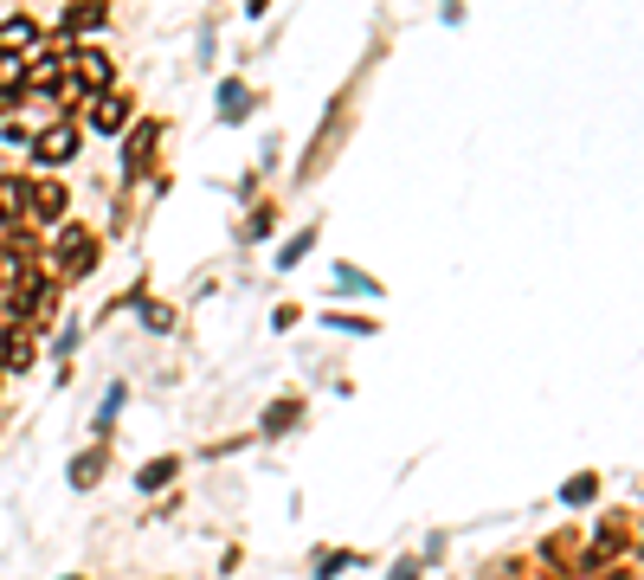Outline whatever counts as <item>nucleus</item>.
<instances>
[{
    "label": "nucleus",
    "mask_w": 644,
    "mask_h": 580,
    "mask_svg": "<svg viewBox=\"0 0 644 580\" xmlns=\"http://www.w3.org/2000/svg\"><path fill=\"white\" fill-rule=\"evenodd\" d=\"M33 45H39V20H33V13L0 20V52H7V59H20V52H33Z\"/></svg>",
    "instance_id": "nucleus-5"
},
{
    "label": "nucleus",
    "mask_w": 644,
    "mask_h": 580,
    "mask_svg": "<svg viewBox=\"0 0 644 580\" xmlns=\"http://www.w3.org/2000/svg\"><path fill=\"white\" fill-rule=\"evenodd\" d=\"M91 123H97V129H123V123H129V104H123V97H97V104H91Z\"/></svg>",
    "instance_id": "nucleus-7"
},
{
    "label": "nucleus",
    "mask_w": 644,
    "mask_h": 580,
    "mask_svg": "<svg viewBox=\"0 0 644 580\" xmlns=\"http://www.w3.org/2000/svg\"><path fill=\"white\" fill-rule=\"evenodd\" d=\"M220 104H226V116L239 123V116H245V91H239V84H226V91H220Z\"/></svg>",
    "instance_id": "nucleus-10"
},
{
    "label": "nucleus",
    "mask_w": 644,
    "mask_h": 580,
    "mask_svg": "<svg viewBox=\"0 0 644 580\" xmlns=\"http://www.w3.org/2000/svg\"><path fill=\"white\" fill-rule=\"evenodd\" d=\"M33 220H45V226L65 220V188L59 181H33Z\"/></svg>",
    "instance_id": "nucleus-6"
},
{
    "label": "nucleus",
    "mask_w": 644,
    "mask_h": 580,
    "mask_svg": "<svg viewBox=\"0 0 644 580\" xmlns=\"http://www.w3.org/2000/svg\"><path fill=\"white\" fill-rule=\"evenodd\" d=\"M20 368H33V329L7 316V329H0V375H20Z\"/></svg>",
    "instance_id": "nucleus-4"
},
{
    "label": "nucleus",
    "mask_w": 644,
    "mask_h": 580,
    "mask_svg": "<svg viewBox=\"0 0 644 580\" xmlns=\"http://www.w3.org/2000/svg\"><path fill=\"white\" fill-rule=\"evenodd\" d=\"M393 580H419V568H413V561H407V568H393Z\"/></svg>",
    "instance_id": "nucleus-11"
},
{
    "label": "nucleus",
    "mask_w": 644,
    "mask_h": 580,
    "mask_svg": "<svg viewBox=\"0 0 644 580\" xmlns=\"http://www.w3.org/2000/svg\"><path fill=\"white\" fill-rule=\"evenodd\" d=\"M27 213H33V181L27 175H0V226H27Z\"/></svg>",
    "instance_id": "nucleus-2"
},
{
    "label": "nucleus",
    "mask_w": 644,
    "mask_h": 580,
    "mask_svg": "<svg viewBox=\"0 0 644 580\" xmlns=\"http://www.w3.org/2000/svg\"><path fill=\"white\" fill-rule=\"evenodd\" d=\"M91 27H104V7H72L65 13V33H91Z\"/></svg>",
    "instance_id": "nucleus-8"
},
{
    "label": "nucleus",
    "mask_w": 644,
    "mask_h": 580,
    "mask_svg": "<svg viewBox=\"0 0 644 580\" xmlns=\"http://www.w3.org/2000/svg\"><path fill=\"white\" fill-rule=\"evenodd\" d=\"M175 471H181V464H175V458H155L149 471H142V491H161V484H168Z\"/></svg>",
    "instance_id": "nucleus-9"
},
{
    "label": "nucleus",
    "mask_w": 644,
    "mask_h": 580,
    "mask_svg": "<svg viewBox=\"0 0 644 580\" xmlns=\"http://www.w3.org/2000/svg\"><path fill=\"white\" fill-rule=\"evenodd\" d=\"M72 155H77V123H52V129L33 136V161H45V168H59V161H72Z\"/></svg>",
    "instance_id": "nucleus-3"
},
{
    "label": "nucleus",
    "mask_w": 644,
    "mask_h": 580,
    "mask_svg": "<svg viewBox=\"0 0 644 580\" xmlns=\"http://www.w3.org/2000/svg\"><path fill=\"white\" fill-rule=\"evenodd\" d=\"M91 265H97V239L77 232V226H65L59 232V252H52V277H84Z\"/></svg>",
    "instance_id": "nucleus-1"
}]
</instances>
